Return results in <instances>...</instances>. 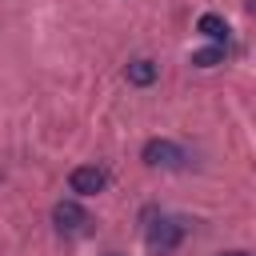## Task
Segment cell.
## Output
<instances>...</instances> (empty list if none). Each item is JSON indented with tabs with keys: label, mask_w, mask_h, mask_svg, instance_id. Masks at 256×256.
I'll return each instance as SVG.
<instances>
[{
	"label": "cell",
	"mask_w": 256,
	"mask_h": 256,
	"mask_svg": "<svg viewBox=\"0 0 256 256\" xmlns=\"http://www.w3.org/2000/svg\"><path fill=\"white\" fill-rule=\"evenodd\" d=\"M180 240H184V224L172 220V216H160V220L148 224V232H144V244H148L152 256H168V252H176Z\"/></svg>",
	"instance_id": "cell-1"
},
{
	"label": "cell",
	"mask_w": 256,
	"mask_h": 256,
	"mask_svg": "<svg viewBox=\"0 0 256 256\" xmlns=\"http://www.w3.org/2000/svg\"><path fill=\"white\" fill-rule=\"evenodd\" d=\"M140 160L148 164V168H184V160H188V152L180 148V144H172V140H148L144 148H140Z\"/></svg>",
	"instance_id": "cell-2"
},
{
	"label": "cell",
	"mask_w": 256,
	"mask_h": 256,
	"mask_svg": "<svg viewBox=\"0 0 256 256\" xmlns=\"http://www.w3.org/2000/svg\"><path fill=\"white\" fill-rule=\"evenodd\" d=\"M104 184H108V172L96 168V164H80V168H72V176H68V188H72L76 196H96V192H104Z\"/></svg>",
	"instance_id": "cell-3"
},
{
	"label": "cell",
	"mask_w": 256,
	"mask_h": 256,
	"mask_svg": "<svg viewBox=\"0 0 256 256\" xmlns=\"http://www.w3.org/2000/svg\"><path fill=\"white\" fill-rule=\"evenodd\" d=\"M52 224H56V232H64V236H76V232H84L88 212H84L76 200H60V204L52 208Z\"/></svg>",
	"instance_id": "cell-4"
},
{
	"label": "cell",
	"mask_w": 256,
	"mask_h": 256,
	"mask_svg": "<svg viewBox=\"0 0 256 256\" xmlns=\"http://www.w3.org/2000/svg\"><path fill=\"white\" fill-rule=\"evenodd\" d=\"M196 32H200V36H208L212 44H228V20H224V16H216V12H204V16L196 20Z\"/></svg>",
	"instance_id": "cell-5"
},
{
	"label": "cell",
	"mask_w": 256,
	"mask_h": 256,
	"mask_svg": "<svg viewBox=\"0 0 256 256\" xmlns=\"http://www.w3.org/2000/svg\"><path fill=\"white\" fill-rule=\"evenodd\" d=\"M124 76H128V84H136V88H148V84H156V64L152 60H132L128 68H124Z\"/></svg>",
	"instance_id": "cell-6"
},
{
	"label": "cell",
	"mask_w": 256,
	"mask_h": 256,
	"mask_svg": "<svg viewBox=\"0 0 256 256\" xmlns=\"http://www.w3.org/2000/svg\"><path fill=\"white\" fill-rule=\"evenodd\" d=\"M220 60H224V44H212V48L192 52V64H196V68H216Z\"/></svg>",
	"instance_id": "cell-7"
},
{
	"label": "cell",
	"mask_w": 256,
	"mask_h": 256,
	"mask_svg": "<svg viewBox=\"0 0 256 256\" xmlns=\"http://www.w3.org/2000/svg\"><path fill=\"white\" fill-rule=\"evenodd\" d=\"M220 256H248V252H220Z\"/></svg>",
	"instance_id": "cell-8"
},
{
	"label": "cell",
	"mask_w": 256,
	"mask_h": 256,
	"mask_svg": "<svg viewBox=\"0 0 256 256\" xmlns=\"http://www.w3.org/2000/svg\"><path fill=\"white\" fill-rule=\"evenodd\" d=\"M248 12H256V0H248Z\"/></svg>",
	"instance_id": "cell-9"
},
{
	"label": "cell",
	"mask_w": 256,
	"mask_h": 256,
	"mask_svg": "<svg viewBox=\"0 0 256 256\" xmlns=\"http://www.w3.org/2000/svg\"><path fill=\"white\" fill-rule=\"evenodd\" d=\"M108 256H120V252H108Z\"/></svg>",
	"instance_id": "cell-10"
}]
</instances>
